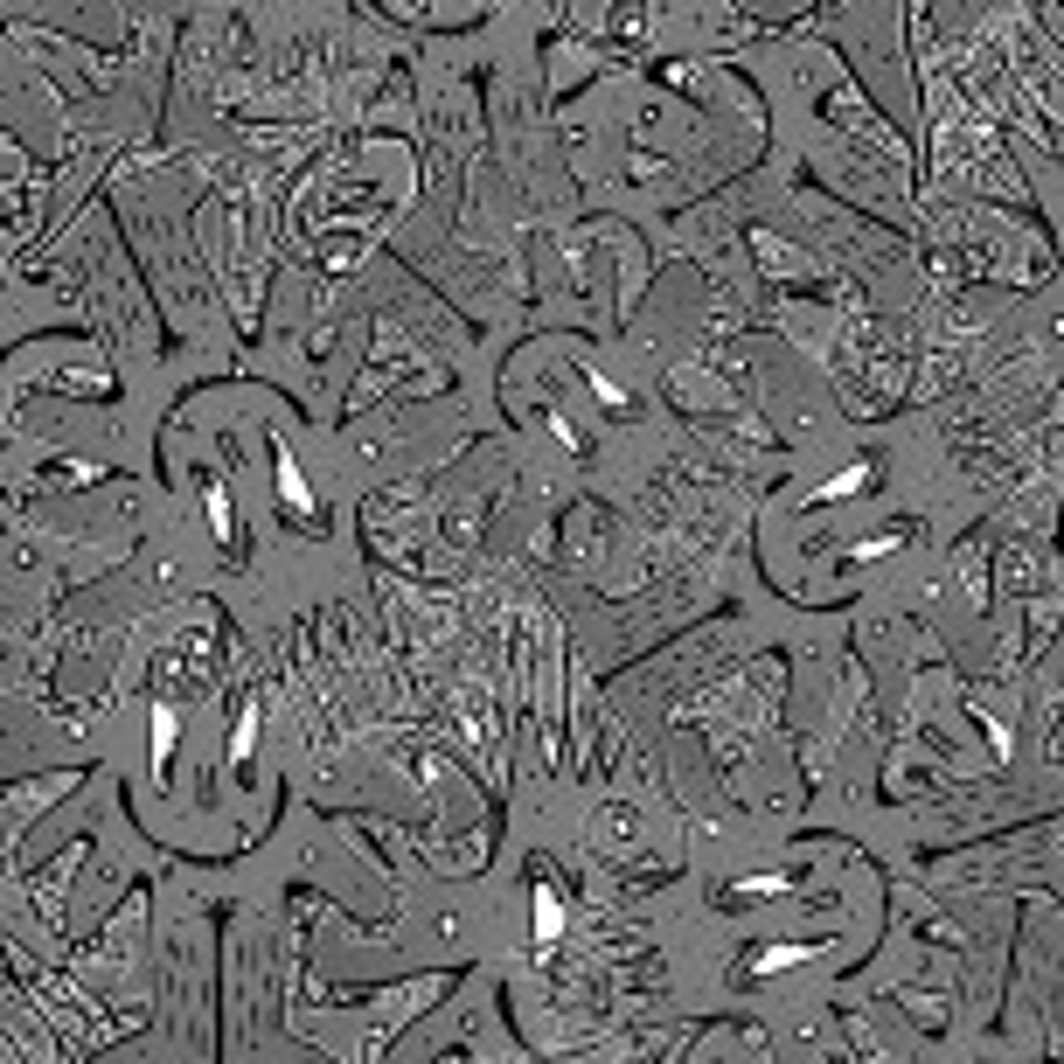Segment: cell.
Segmentation results:
<instances>
[{"label":"cell","mask_w":1064,"mask_h":1064,"mask_svg":"<svg viewBox=\"0 0 1064 1064\" xmlns=\"http://www.w3.org/2000/svg\"><path fill=\"white\" fill-rule=\"evenodd\" d=\"M279 494H286V501L299 508V501H307V487H299V473H293V460L286 466H279Z\"/></svg>","instance_id":"6da1fadb"}]
</instances>
